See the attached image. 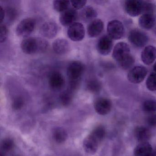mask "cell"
Wrapping results in <instances>:
<instances>
[{
	"instance_id": "6da1fadb",
	"label": "cell",
	"mask_w": 156,
	"mask_h": 156,
	"mask_svg": "<svg viewBox=\"0 0 156 156\" xmlns=\"http://www.w3.org/2000/svg\"><path fill=\"white\" fill-rule=\"evenodd\" d=\"M48 47V42L41 38L28 37L21 43L22 51L27 55L43 53L47 51Z\"/></svg>"
},
{
	"instance_id": "7a4b0ae2",
	"label": "cell",
	"mask_w": 156,
	"mask_h": 156,
	"mask_svg": "<svg viewBox=\"0 0 156 156\" xmlns=\"http://www.w3.org/2000/svg\"><path fill=\"white\" fill-rule=\"evenodd\" d=\"M105 135V129L103 126H99L95 128L91 134L84 140L83 144L86 152L88 154H94Z\"/></svg>"
},
{
	"instance_id": "3957f363",
	"label": "cell",
	"mask_w": 156,
	"mask_h": 156,
	"mask_svg": "<svg viewBox=\"0 0 156 156\" xmlns=\"http://www.w3.org/2000/svg\"><path fill=\"white\" fill-rule=\"evenodd\" d=\"M85 70V66L82 62L73 61L68 65L66 73L70 84L79 85L81 77Z\"/></svg>"
},
{
	"instance_id": "277c9868",
	"label": "cell",
	"mask_w": 156,
	"mask_h": 156,
	"mask_svg": "<svg viewBox=\"0 0 156 156\" xmlns=\"http://www.w3.org/2000/svg\"><path fill=\"white\" fill-rule=\"evenodd\" d=\"M36 26V21L32 18L23 19L18 24L16 33L18 36L28 38L34 31Z\"/></svg>"
},
{
	"instance_id": "5b68a950",
	"label": "cell",
	"mask_w": 156,
	"mask_h": 156,
	"mask_svg": "<svg viewBox=\"0 0 156 156\" xmlns=\"http://www.w3.org/2000/svg\"><path fill=\"white\" fill-rule=\"evenodd\" d=\"M107 30L108 36L112 40H119L123 37L125 34V28L123 23L118 20H113L109 22Z\"/></svg>"
},
{
	"instance_id": "8992f818",
	"label": "cell",
	"mask_w": 156,
	"mask_h": 156,
	"mask_svg": "<svg viewBox=\"0 0 156 156\" xmlns=\"http://www.w3.org/2000/svg\"><path fill=\"white\" fill-rule=\"evenodd\" d=\"M129 42L138 48L144 47L148 41L147 35L142 31L139 30H133L129 32L128 35Z\"/></svg>"
},
{
	"instance_id": "52a82bcc",
	"label": "cell",
	"mask_w": 156,
	"mask_h": 156,
	"mask_svg": "<svg viewBox=\"0 0 156 156\" xmlns=\"http://www.w3.org/2000/svg\"><path fill=\"white\" fill-rule=\"evenodd\" d=\"M67 33L70 40L73 41L79 42L84 38L85 30L82 23L76 22L69 26Z\"/></svg>"
},
{
	"instance_id": "ba28073f",
	"label": "cell",
	"mask_w": 156,
	"mask_h": 156,
	"mask_svg": "<svg viewBox=\"0 0 156 156\" xmlns=\"http://www.w3.org/2000/svg\"><path fill=\"white\" fill-rule=\"evenodd\" d=\"M147 73L146 67L137 66L132 68L128 74V79L132 83L137 84L141 83L145 79Z\"/></svg>"
},
{
	"instance_id": "9c48e42d",
	"label": "cell",
	"mask_w": 156,
	"mask_h": 156,
	"mask_svg": "<svg viewBox=\"0 0 156 156\" xmlns=\"http://www.w3.org/2000/svg\"><path fill=\"white\" fill-rule=\"evenodd\" d=\"M126 12L131 17H136L143 12V2L137 0H129L125 3Z\"/></svg>"
},
{
	"instance_id": "30bf717a",
	"label": "cell",
	"mask_w": 156,
	"mask_h": 156,
	"mask_svg": "<svg viewBox=\"0 0 156 156\" xmlns=\"http://www.w3.org/2000/svg\"><path fill=\"white\" fill-rule=\"evenodd\" d=\"M130 55V49L129 45L126 43L119 42L114 47L112 55L114 59L119 63Z\"/></svg>"
},
{
	"instance_id": "8fae6325",
	"label": "cell",
	"mask_w": 156,
	"mask_h": 156,
	"mask_svg": "<svg viewBox=\"0 0 156 156\" xmlns=\"http://www.w3.org/2000/svg\"><path fill=\"white\" fill-rule=\"evenodd\" d=\"M48 84L51 89L54 91L62 90L65 84L63 76L59 72H52L49 76Z\"/></svg>"
},
{
	"instance_id": "7c38bea8",
	"label": "cell",
	"mask_w": 156,
	"mask_h": 156,
	"mask_svg": "<svg viewBox=\"0 0 156 156\" xmlns=\"http://www.w3.org/2000/svg\"><path fill=\"white\" fill-rule=\"evenodd\" d=\"M113 45L112 39L108 35H104L98 41L97 50L100 54L106 55L112 51Z\"/></svg>"
},
{
	"instance_id": "4fadbf2b",
	"label": "cell",
	"mask_w": 156,
	"mask_h": 156,
	"mask_svg": "<svg viewBox=\"0 0 156 156\" xmlns=\"http://www.w3.org/2000/svg\"><path fill=\"white\" fill-rule=\"evenodd\" d=\"M58 28L57 24L54 22H45L41 26L40 33L43 37L49 39L55 38L58 32Z\"/></svg>"
},
{
	"instance_id": "5bb4252c",
	"label": "cell",
	"mask_w": 156,
	"mask_h": 156,
	"mask_svg": "<svg viewBox=\"0 0 156 156\" xmlns=\"http://www.w3.org/2000/svg\"><path fill=\"white\" fill-rule=\"evenodd\" d=\"M94 107L95 110L98 114L105 115H107L111 111L112 103L108 98H100L96 100Z\"/></svg>"
},
{
	"instance_id": "9a60e30c",
	"label": "cell",
	"mask_w": 156,
	"mask_h": 156,
	"mask_svg": "<svg viewBox=\"0 0 156 156\" xmlns=\"http://www.w3.org/2000/svg\"><path fill=\"white\" fill-rule=\"evenodd\" d=\"M78 12L74 9H69L61 13L60 22L64 26H71L78 18Z\"/></svg>"
},
{
	"instance_id": "2e32d148",
	"label": "cell",
	"mask_w": 156,
	"mask_h": 156,
	"mask_svg": "<svg viewBox=\"0 0 156 156\" xmlns=\"http://www.w3.org/2000/svg\"><path fill=\"white\" fill-rule=\"evenodd\" d=\"M104 28V23L101 20L99 19L94 20L88 25L87 34L90 38H96L102 33Z\"/></svg>"
},
{
	"instance_id": "e0dca14e",
	"label": "cell",
	"mask_w": 156,
	"mask_h": 156,
	"mask_svg": "<svg viewBox=\"0 0 156 156\" xmlns=\"http://www.w3.org/2000/svg\"><path fill=\"white\" fill-rule=\"evenodd\" d=\"M54 51L59 55L66 54L70 51V45L67 40L64 39H58L52 44Z\"/></svg>"
},
{
	"instance_id": "ac0fdd59",
	"label": "cell",
	"mask_w": 156,
	"mask_h": 156,
	"mask_svg": "<svg viewBox=\"0 0 156 156\" xmlns=\"http://www.w3.org/2000/svg\"><path fill=\"white\" fill-rule=\"evenodd\" d=\"M141 60L145 64H151L156 59V48L149 45L145 47L141 55Z\"/></svg>"
},
{
	"instance_id": "d6986e66",
	"label": "cell",
	"mask_w": 156,
	"mask_h": 156,
	"mask_svg": "<svg viewBox=\"0 0 156 156\" xmlns=\"http://www.w3.org/2000/svg\"><path fill=\"white\" fill-rule=\"evenodd\" d=\"M139 24L143 29L150 30L155 26L156 19L153 14L144 13L139 20Z\"/></svg>"
},
{
	"instance_id": "ffe728a7",
	"label": "cell",
	"mask_w": 156,
	"mask_h": 156,
	"mask_svg": "<svg viewBox=\"0 0 156 156\" xmlns=\"http://www.w3.org/2000/svg\"><path fill=\"white\" fill-rule=\"evenodd\" d=\"M134 136L140 143L147 142L151 137V134L148 129L144 126H138L134 130Z\"/></svg>"
},
{
	"instance_id": "44dd1931",
	"label": "cell",
	"mask_w": 156,
	"mask_h": 156,
	"mask_svg": "<svg viewBox=\"0 0 156 156\" xmlns=\"http://www.w3.org/2000/svg\"><path fill=\"white\" fill-rule=\"evenodd\" d=\"M96 10L91 6L85 7L80 12V17L83 21L86 23L91 22L97 17Z\"/></svg>"
},
{
	"instance_id": "7402d4cb",
	"label": "cell",
	"mask_w": 156,
	"mask_h": 156,
	"mask_svg": "<svg viewBox=\"0 0 156 156\" xmlns=\"http://www.w3.org/2000/svg\"><path fill=\"white\" fill-rule=\"evenodd\" d=\"M152 154V147L148 142L140 143L134 150L135 156H151Z\"/></svg>"
},
{
	"instance_id": "603a6c76",
	"label": "cell",
	"mask_w": 156,
	"mask_h": 156,
	"mask_svg": "<svg viewBox=\"0 0 156 156\" xmlns=\"http://www.w3.org/2000/svg\"><path fill=\"white\" fill-rule=\"evenodd\" d=\"M54 139L58 143L65 142L67 139L68 135L64 129L61 127L56 128L53 132Z\"/></svg>"
},
{
	"instance_id": "cb8c5ba5",
	"label": "cell",
	"mask_w": 156,
	"mask_h": 156,
	"mask_svg": "<svg viewBox=\"0 0 156 156\" xmlns=\"http://www.w3.org/2000/svg\"><path fill=\"white\" fill-rule=\"evenodd\" d=\"M74 91L68 88L61 93L60 95V100L63 105H69L73 101Z\"/></svg>"
},
{
	"instance_id": "d4e9b609",
	"label": "cell",
	"mask_w": 156,
	"mask_h": 156,
	"mask_svg": "<svg viewBox=\"0 0 156 156\" xmlns=\"http://www.w3.org/2000/svg\"><path fill=\"white\" fill-rule=\"evenodd\" d=\"M71 1L67 0H55L53 1L54 9L58 12H63L70 9Z\"/></svg>"
},
{
	"instance_id": "484cf974",
	"label": "cell",
	"mask_w": 156,
	"mask_h": 156,
	"mask_svg": "<svg viewBox=\"0 0 156 156\" xmlns=\"http://www.w3.org/2000/svg\"><path fill=\"white\" fill-rule=\"evenodd\" d=\"M87 88L89 92L94 94L98 93L101 89V84L96 79H91L87 83Z\"/></svg>"
},
{
	"instance_id": "4316f807",
	"label": "cell",
	"mask_w": 156,
	"mask_h": 156,
	"mask_svg": "<svg viewBox=\"0 0 156 156\" xmlns=\"http://www.w3.org/2000/svg\"><path fill=\"white\" fill-rule=\"evenodd\" d=\"M142 109L148 114H154L156 112V100L150 99L144 101L142 105Z\"/></svg>"
},
{
	"instance_id": "83f0119b",
	"label": "cell",
	"mask_w": 156,
	"mask_h": 156,
	"mask_svg": "<svg viewBox=\"0 0 156 156\" xmlns=\"http://www.w3.org/2000/svg\"><path fill=\"white\" fill-rule=\"evenodd\" d=\"M146 86L150 91H156V73H152L149 76L146 82Z\"/></svg>"
},
{
	"instance_id": "f1b7e54d",
	"label": "cell",
	"mask_w": 156,
	"mask_h": 156,
	"mask_svg": "<svg viewBox=\"0 0 156 156\" xmlns=\"http://www.w3.org/2000/svg\"><path fill=\"white\" fill-rule=\"evenodd\" d=\"M135 62V59L131 54L126 59L119 63V66L124 70H127L130 68Z\"/></svg>"
},
{
	"instance_id": "f546056e",
	"label": "cell",
	"mask_w": 156,
	"mask_h": 156,
	"mask_svg": "<svg viewBox=\"0 0 156 156\" xmlns=\"http://www.w3.org/2000/svg\"><path fill=\"white\" fill-rule=\"evenodd\" d=\"M14 147V142L10 138L5 139L2 142L1 147L4 151H9L12 149Z\"/></svg>"
},
{
	"instance_id": "4dcf8cb0",
	"label": "cell",
	"mask_w": 156,
	"mask_h": 156,
	"mask_svg": "<svg viewBox=\"0 0 156 156\" xmlns=\"http://www.w3.org/2000/svg\"><path fill=\"white\" fill-rule=\"evenodd\" d=\"M9 35V30L7 26L4 24H1V34L0 42L1 43L7 41Z\"/></svg>"
},
{
	"instance_id": "1f68e13d",
	"label": "cell",
	"mask_w": 156,
	"mask_h": 156,
	"mask_svg": "<svg viewBox=\"0 0 156 156\" xmlns=\"http://www.w3.org/2000/svg\"><path fill=\"white\" fill-rule=\"evenodd\" d=\"M24 100L21 97H17L12 102V108L15 110L21 109L24 105Z\"/></svg>"
},
{
	"instance_id": "d6a6232c",
	"label": "cell",
	"mask_w": 156,
	"mask_h": 156,
	"mask_svg": "<svg viewBox=\"0 0 156 156\" xmlns=\"http://www.w3.org/2000/svg\"><path fill=\"white\" fill-rule=\"evenodd\" d=\"M71 4L74 9L76 10L81 9H83L87 3L85 0H81V1H71Z\"/></svg>"
},
{
	"instance_id": "836d02e7",
	"label": "cell",
	"mask_w": 156,
	"mask_h": 156,
	"mask_svg": "<svg viewBox=\"0 0 156 156\" xmlns=\"http://www.w3.org/2000/svg\"><path fill=\"white\" fill-rule=\"evenodd\" d=\"M154 10V6L152 3L143 2V13L152 14Z\"/></svg>"
},
{
	"instance_id": "e575fe53",
	"label": "cell",
	"mask_w": 156,
	"mask_h": 156,
	"mask_svg": "<svg viewBox=\"0 0 156 156\" xmlns=\"http://www.w3.org/2000/svg\"><path fill=\"white\" fill-rule=\"evenodd\" d=\"M148 124L151 126H156V114H151L147 119Z\"/></svg>"
},
{
	"instance_id": "d590c367",
	"label": "cell",
	"mask_w": 156,
	"mask_h": 156,
	"mask_svg": "<svg viewBox=\"0 0 156 156\" xmlns=\"http://www.w3.org/2000/svg\"><path fill=\"white\" fill-rule=\"evenodd\" d=\"M6 16V11L5 9L2 6H0V20H1V24L2 23L5 19Z\"/></svg>"
},
{
	"instance_id": "8d00e7d4",
	"label": "cell",
	"mask_w": 156,
	"mask_h": 156,
	"mask_svg": "<svg viewBox=\"0 0 156 156\" xmlns=\"http://www.w3.org/2000/svg\"><path fill=\"white\" fill-rule=\"evenodd\" d=\"M153 69H154V71L156 72V62L154 64V66H153Z\"/></svg>"
},
{
	"instance_id": "74e56055",
	"label": "cell",
	"mask_w": 156,
	"mask_h": 156,
	"mask_svg": "<svg viewBox=\"0 0 156 156\" xmlns=\"http://www.w3.org/2000/svg\"><path fill=\"white\" fill-rule=\"evenodd\" d=\"M0 156H4V154H3V153H2V152H1V153H0Z\"/></svg>"
}]
</instances>
